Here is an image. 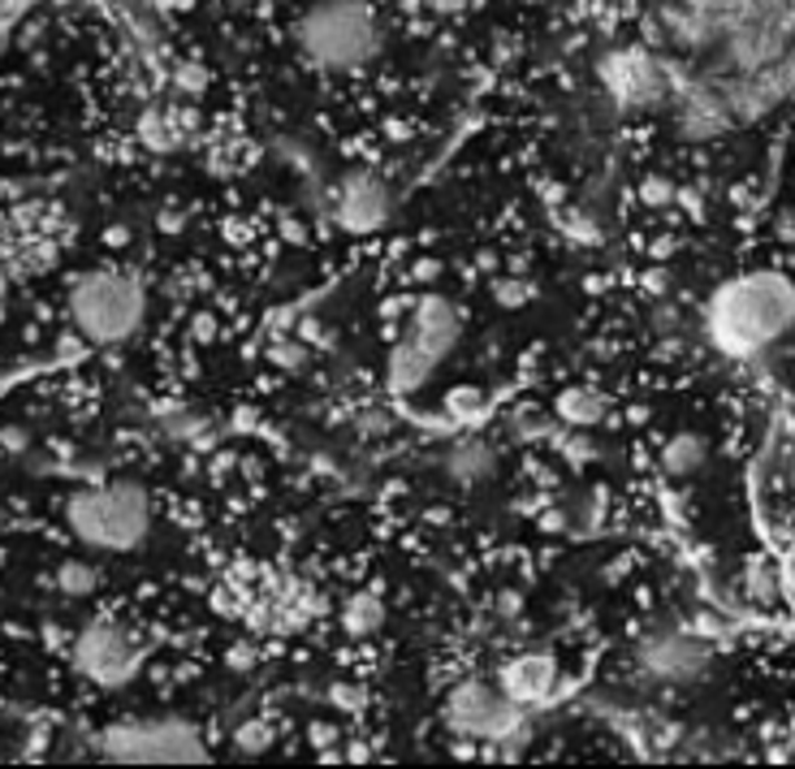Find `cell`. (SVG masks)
I'll list each match as a JSON object with an SVG mask.
<instances>
[{"mask_svg":"<svg viewBox=\"0 0 795 769\" xmlns=\"http://www.w3.org/2000/svg\"><path fill=\"white\" fill-rule=\"evenodd\" d=\"M57 588H61L66 597H91V592L100 588V571H96L87 558H66V562L57 566Z\"/></svg>","mask_w":795,"mask_h":769,"instance_id":"cell-17","label":"cell"},{"mask_svg":"<svg viewBox=\"0 0 795 769\" xmlns=\"http://www.w3.org/2000/svg\"><path fill=\"white\" fill-rule=\"evenodd\" d=\"M73 666L100 688H121V683H130L139 674L144 653L112 619H96V623L82 627V635L73 640Z\"/></svg>","mask_w":795,"mask_h":769,"instance_id":"cell-9","label":"cell"},{"mask_svg":"<svg viewBox=\"0 0 795 769\" xmlns=\"http://www.w3.org/2000/svg\"><path fill=\"white\" fill-rule=\"evenodd\" d=\"M558 415H562L567 424L588 428V424L606 420V398H601V394H592V390H567V394L558 398Z\"/></svg>","mask_w":795,"mask_h":769,"instance_id":"cell-16","label":"cell"},{"mask_svg":"<svg viewBox=\"0 0 795 769\" xmlns=\"http://www.w3.org/2000/svg\"><path fill=\"white\" fill-rule=\"evenodd\" d=\"M445 722L454 735H468L480 743H507L523 731V704L502 692V683L468 679L445 697Z\"/></svg>","mask_w":795,"mask_h":769,"instance_id":"cell-6","label":"cell"},{"mask_svg":"<svg viewBox=\"0 0 795 769\" xmlns=\"http://www.w3.org/2000/svg\"><path fill=\"white\" fill-rule=\"evenodd\" d=\"M670 195H675V190H670L666 183H649V186H645V199H652V204H661V199H670Z\"/></svg>","mask_w":795,"mask_h":769,"instance_id":"cell-20","label":"cell"},{"mask_svg":"<svg viewBox=\"0 0 795 769\" xmlns=\"http://www.w3.org/2000/svg\"><path fill=\"white\" fill-rule=\"evenodd\" d=\"M753 597H757V601H769V597H774V580H769L760 566L753 571Z\"/></svg>","mask_w":795,"mask_h":769,"instance_id":"cell-19","label":"cell"},{"mask_svg":"<svg viewBox=\"0 0 795 769\" xmlns=\"http://www.w3.org/2000/svg\"><path fill=\"white\" fill-rule=\"evenodd\" d=\"M498 683H502V692H507L514 704H541V700L553 697V688H558V658L549 653V649H532V653H519V658H510L502 666V674H498Z\"/></svg>","mask_w":795,"mask_h":769,"instance_id":"cell-12","label":"cell"},{"mask_svg":"<svg viewBox=\"0 0 795 769\" xmlns=\"http://www.w3.org/2000/svg\"><path fill=\"white\" fill-rule=\"evenodd\" d=\"M66 523L87 550L126 553L144 545L147 528H151V502L139 484L78 489L66 502Z\"/></svg>","mask_w":795,"mask_h":769,"instance_id":"cell-3","label":"cell"},{"mask_svg":"<svg viewBox=\"0 0 795 769\" xmlns=\"http://www.w3.org/2000/svg\"><path fill=\"white\" fill-rule=\"evenodd\" d=\"M567 459H571V463H588V459H597V445L583 437V433H576V437L567 441Z\"/></svg>","mask_w":795,"mask_h":769,"instance_id":"cell-18","label":"cell"},{"mask_svg":"<svg viewBox=\"0 0 795 769\" xmlns=\"http://www.w3.org/2000/svg\"><path fill=\"white\" fill-rule=\"evenodd\" d=\"M433 4L441 9V13H459V9L468 4V0H433Z\"/></svg>","mask_w":795,"mask_h":769,"instance_id":"cell-22","label":"cell"},{"mask_svg":"<svg viewBox=\"0 0 795 769\" xmlns=\"http://www.w3.org/2000/svg\"><path fill=\"white\" fill-rule=\"evenodd\" d=\"M294 36L321 70H360L381 48L376 18L363 0H316L298 18Z\"/></svg>","mask_w":795,"mask_h":769,"instance_id":"cell-2","label":"cell"},{"mask_svg":"<svg viewBox=\"0 0 795 769\" xmlns=\"http://www.w3.org/2000/svg\"><path fill=\"white\" fill-rule=\"evenodd\" d=\"M705 463H709V441L700 433H675L661 450V467H666V476L675 480L696 476Z\"/></svg>","mask_w":795,"mask_h":769,"instance_id":"cell-14","label":"cell"},{"mask_svg":"<svg viewBox=\"0 0 795 769\" xmlns=\"http://www.w3.org/2000/svg\"><path fill=\"white\" fill-rule=\"evenodd\" d=\"M147 298L144 286L126 273H96V277H82L70 290V321L73 329L82 333L87 342H126L135 337L144 325Z\"/></svg>","mask_w":795,"mask_h":769,"instance_id":"cell-5","label":"cell"},{"mask_svg":"<svg viewBox=\"0 0 795 769\" xmlns=\"http://www.w3.org/2000/svg\"><path fill=\"white\" fill-rule=\"evenodd\" d=\"M601 78L622 109H657L670 96V70L645 48H618L601 61Z\"/></svg>","mask_w":795,"mask_h":769,"instance_id":"cell-10","label":"cell"},{"mask_svg":"<svg viewBox=\"0 0 795 769\" xmlns=\"http://www.w3.org/2000/svg\"><path fill=\"white\" fill-rule=\"evenodd\" d=\"M112 761H208V743L186 722H121L100 735Z\"/></svg>","mask_w":795,"mask_h":769,"instance_id":"cell-7","label":"cell"},{"mask_svg":"<svg viewBox=\"0 0 795 769\" xmlns=\"http://www.w3.org/2000/svg\"><path fill=\"white\" fill-rule=\"evenodd\" d=\"M480 403V398H475V394H463V390H459V394H450V406H454V411H463V406H475Z\"/></svg>","mask_w":795,"mask_h":769,"instance_id":"cell-21","label":"cell"},{"mask_svg":"<svg viewBox=\"0 0 795 769\" xmlns=\"http://www.w3.org/2000/svg\"><path fill=\"white\" fill-rule=\"evenodd\" d=\"M337 220L351 229V234H372L390 220V186L381 183L376 174H351L337 186Z\"/></svg>","mask_w":795,"mask_h":769,"instance_id":"cell-11","label":"cell"},{"mask_svg":"<svg viewBox=\"0 0 795 769\" xmlns=\"http://www.w3.org/2000/svg\"><path fill=\"white\" fill-rule=\"evenodd\" d=\"M795 325V286L778 273L735 277L709 298L705 329L730 359H753L783 342Z\"/></svg>","mask_w":795,"mask_h":769,"instance_id":"cell-1","label":"cell"},{"mask_svg":"<svg viewBox=\"0 0 795 769\" xmlns=\"http://www.w3.org/2000/svg\"><path fill=\"white\" fill-rule=\"evenodd\" d=\"M441 467H445V476L454 480L459 489H480V484H489V480L498 476V450L489 441L468 437L445 450Z\"/></svg>","mask_w":795,"mask_h":769,"instance_id":"cell-13","label":"cell"},{"mask_svg":"<svg viewBox=\"0 0 795 769\" xmlns=\"http://www.w3.org/2000/svg\"><path fill=\"white\" fill-rule=\"evenodd\" d=\"M342 623L351 635H372L376 627L385 623V605H381V597L376 592H360V597H351L346 601V610H342Z\"/></svg>","mask_w":795,"mask_h":769,"instance_id":"cell-15","label":"cell"},{"mask_svg":"<svg viewBox=\"0 0 795 769\" xmlns=\"http://www.w3.org/2000/svg\"><path fill=\"white\" fill-rule=\"evenodd\" d=\"M463 333V316L450 298H424L406 325L398 333L394 351H390V390L394 394H420L436 376V367L450 359V351L459 346Z\"/></svg>","mask_w":795,"mask_h":769,"instance_id":"cell-4","label":"cell"},{"mask_svg":"<svg viewBox=\"0 0 795 769\" xmlns=\"http://www.w3.org/2000/svg\"><path fill=\"white\" fill-rule=\"evenodd\" d=\"M709 666H714V649L700 635L679 631V627L652 631L636 649V670L657 688H691L709 674Z\"/></svg>","mask_w":795,"mask_h":769,"instance_id":"cell-8","label":"cell"},{"mask_svg":"<svg viewBox=\"0 0 795 769\" xmlns=\"http://www.w3.org/2000/svg\"><path fill=\"white\" fill-rule=\"evenodd\" d=\"M234 4H247V0H234Z\"/></svg>","mask_w":795,"mask_h":769,"instance_id":"cell-24","label":"cell"},{"mask_svg":"<svg viewBox=\"0 0 795 769\" xmlns=\"http://www.w3.org/2000/svg\"><path fill=\"white\" fill-rule=\"evenodd\" d=\"M0 294H4V273H0Z\"/></svg>","mask_w":795,"mask_h":769,"instance_id":"cell-23","label":"cell"}]
</instances>
